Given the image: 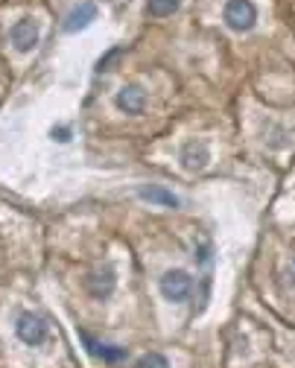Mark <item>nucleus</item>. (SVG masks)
I'll use <instances>...</instances> for the list:
<instances>
[{
  "label": "nucleus",
  "instance_id": "5",
  "mask_svg": "<svg viewBox=\"0 0 295 368\" xmlns=\"http://www.w3.org/2000/svg\"><path fill=\"white\" fill-rule=\"evenodd\" d=\"M114 105H117L123 114H140L143 105H146V94H143L138 85H126V88H120V94L114 97Z\"/></svg>",
  "mask_w": 295,
  "mask_h": 368
},
{
  "label": "nucleus",
  "instance_id": "1",
  "mask_svg": "<svg viewBox=\"0 0 295 368\" xmlns=\"http://www.w3.org/2000/svg\"><path fill=\"white\" fill-rule=\"evenodd\" d=\"M222 20L234 32H249L255 26V20H257V9H255L252 0H228L225 12H222Z\"/></svg>",
  "mask_w": 295,
  "mask_h": 368
},
{
  "label": "nucleus",
  "instance_id": "11",
  "mask_svg": "<svg viewBox=\"0 0 295 368\" xmlns=\"http://www.w3.org/2000/svg\"><path fill=\"white\" fill-rule=\"evenodd\" d=\"M135 368H170L167 363V357H161V354H146V357H140Z\"/></svg>",
  "mask_w": 295,
  "mask_h": 368
},
{
  "label": "nucleus",
  "instance_id": "7",
  "mask_svg": "<svg viewBox=\"0 0 295 368\" xmlns=\"http://www.w3.org/2000/svg\"><path fill=\"white\" fill-rule=\"evenodd\" d=\"M208 161H211V152H208L205 143H187L184 152H181V164H184L187 173H199V170H205Z\"/></svg>",
  "mask_w": 295,
  "mask_h": 368
},
{
  "label": "nucleus",
  "instance_id": "9",
  "mask_svg": "<svg viewBox=\"0 0 295 368\" xmlns=\"http://www.w3.org/2000/svg\"><path fill=\"white\" fill-rule=\"evenodd\" d=\"M140 199L152 202V205H161V208H178V196H173L170 190L158 187V184H149V187H140Z\"/></svg>",
  "mask_w": 295,
  "mask_h": 368
},
{
  "label": "nucleus",
  "instance_id": "4",
  "mask_svg": "<svg viewBox=\"0 0 295 368\" xmlns=\"http://www.w3.org/2000/svg\"><path fill=\"white\" fill-rule=\"evenodd\" d=\"M9 38H12V44H15L18 53H29V50L38 44V26H35V20H29V18L18 20V23L9 29Z\"/></svg>",
  "mask_w": 295,
  "mask_h": 368
},
{
  "label": "nucleus",
  "instance_id": "6",
  "mask_svg": "<svg viewBox=\"0 0 295 368\" xmlns=\"http://www.w3.org/2000/svg\"><path fill=\"white\" fill-rule=\"evenodd\" d=\"M94 18H97V6H94L91 0H85V3H79V6H73V9L67 12V18H64V29H67V32H76V29L88 26Z\"/></svg>",
  "mask_w": 295,
  "mask_h": 368
},
{
  "label": "nucleus",
  "instance_id": "3",
  "mask_svg": "<svg viewBox=\"0 0 295 368\" xmlns=\"http://www.w3.org/2000/svg\"><path fill=\"white\" fill-rule=\"evenodd\" d=\"M15 333H18V339L26 342V345H44L50 328H47V322H44L41 316H35V313H23V316L18 319V325H15Z\"/></svg>",
  "mask_w": 295,
  "mask_h": 368
},
{
  "label": "nucleus",
  "instance_id": "13",
  "mask_svg": "<svg viewBox=\"0 0 295 368\" xmlns=\"http://www.w3.org/2000/svg\"><path fill=\"white\" fill-rule=\"evenodd\" d=\"M53 137L64 143V140H70V129H64V126H61V129H53Z\"/></svg>",
  "mask_w": 295,
  "mask_h": 368
},
{
  "label": "nucleus",
  "instance_id": "8",
  "mask_svg": "<svg viewBox=\"0 0 295 368\" xmlns=\"http://www.w3.org/2000/svg\"><path fill=\"white\" fill-rule=\"evenodd\" d=\"M85 287H88V292H91L94 298H108V295L114 292V272H111V269H99V272H94V275L85 281Z\"/></svg>",
  "mask_w": 295,
  "mask_h": 368
},
{
  "label": "nucleus",
  "instance_id": "2",
  "mask_svg": "<svg viewBox=\"0 0 295 368\" xmlns=\"http://www.w3.org/2000/svg\"><path fill=\"white\" fill-rule=\"evenodd\" d=\"M190 290H193V278L184 269H170L161 278V295L167 301H187Z\"/></svg>",
  "mask_w": 295,
  "mask_h": 368
},
{
  "label": "nucleus",
  "instance_id": "10",
  "mask_svg": "<svg viewBox=\"0 0 295 368\" xmlns=\"http://www.w3.org/2000/svg\"><path fill=\"white\" fill-rule=\"evenodd\" d=\"M181 6V0H146V15L149 18H167Z\"/></svg>",
  "mask_w": 295,
  "mask_h": 368
},
{
  "label": "nucleus",
  "instance_id": "12",
  "mask_svg": "<svg viewBox=\"0 0 295 368\" xmlns=\"http://www.w3.org/2000/svg\"><path fill=\"white\" fill-rule=\"evenodd\" d=\"M97 357H102V360H108V363H117V360H123V351L120 348H111V345H99V354Z\"/></svg>",
  "mask_w": 295,
  "mask_h": 368
}]
</instances>
